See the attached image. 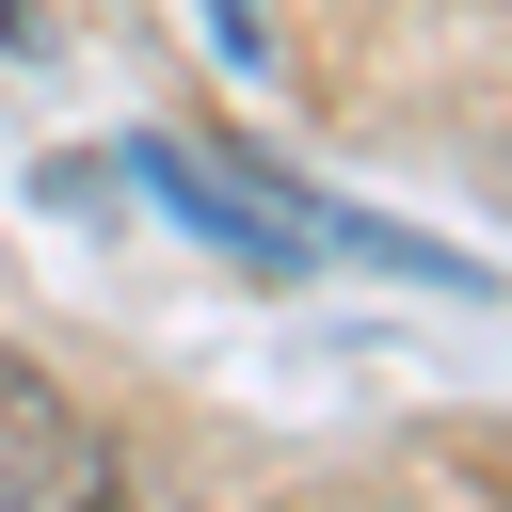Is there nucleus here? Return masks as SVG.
<instances>
[{"instance_id":"f257e3e1","label":"nucleus","mask_w":512,"mask_h":512,"mask_svg":"<svg viewBox=\"0 0 512 512\" xmlns=\"http://www.w3.org/2000/svg\"><path fill=\"white\" fill-rule=\"evenodd\" d=\"M144 176H160V192H176V208H192V224H208L224 256H256V272H288V256H320V240H352V224H304L288 192H256L240 160H192V144H144Z\"/></svg>"},{"instance_id":"f03ea898","label":"nucleus","mask_w":512,"mask_h":512,"mask_svg":"<svg viewBox=\"0 0 512 512\" xmlns=\"http://www.w3.org/2000/svg\"><path fill=\"white\" fill-rule=\"evenodd\" d=\"M80 448H96V416H80L48 368H16V352H0V496H32V480H48V464H80Z\"/></svg>"},{"instance_id":"7ed1b4c3","label":"nucleus","mask_w":512,"mask_h":512,"mask_svg":"<svg viewBox=\"0 0 512 512\" xmlns=\"http://www.w3.org/2000/svg\"><path fill=\"white\" fill-rule=\"evenodd\" d=\"M0 512H176V496H160L128 448H80V464H48V480H32V496H0Z\"/></svg>"}]
</instances>
